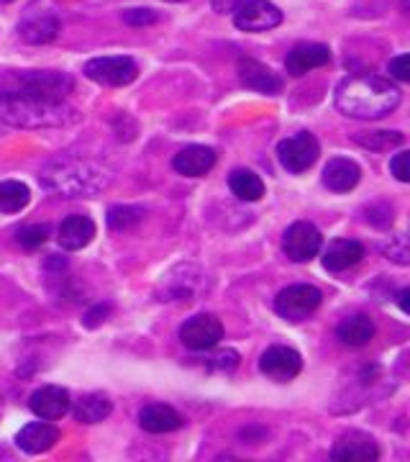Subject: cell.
<instances>
[{
  "instance_id": "1",
  "label": "cell",
  "mask_w": 410,
  "mask_h": 462,
  "mask_svg": "<svg viewBox=\"0 0 410 462\" xmlns=\"http://www.w3.org/2000/svg\"><path fill=\"white\" fill-rule=\"evenodd\" d=\"M333 103L346 118L378 121L400 106V88L375 72L349 75L336 85Z\"/></svg>"
},
{
  "instance_id": "2",
  "label": "cell",
  "mask_w": 410,
  "mask_h": 462,
  "mask_svg": "<svg viewBox=\"0 0 410 462\" xmlns=\"http://www.w3.org/2000/svg\"><path fill=\"white\" fill-rule=\"evenodd\" d=\"M41 182L67 199H93L114 182V172L96 160L77 154H59L44 165Z\"/></svg>"
},
{
  "instance_id": "3",
  "label": "cell",
  "mask_w": 410,
  "mask_h": 462,
  "mask_svg": "<svg viewBox=\"0 0 410 462\" xmlns=\"http://www.w3.org/2000/svg\"><path fill=\"white\" fill-rule=\"evenodd\" d=\"M0 121L16 129H62L77 124L80 114L67 100L0 93Z\"/></svg>"
},
{
  "instance_id": "4",
  "label": "cell",
  "mask_w": 410,
  "mask_h": 462,
  "mask_svg": "<svg viewBox=\"0 0 410 462\" xmlns=\"http://www.w3.org/2000/svg\"><path fill=\"white\" fill-rule=\"evenodd\" d=\"M75 90V80L65 72L54 69H29V72H11L3 80V93L33 96V98L67 100Z\"/></svg>"
},
{
  "instance_id": "5",
  "label": "cell",
  "mask_w": 410,
  "mask_h": 462,
  "mask_svg": "<svg viewBox=\"0 0 410 462\" xmlns=\"http://www.w3.org/2000/svg\"><path fill=\"white\" fill-rule=\"evenodd\" d=\"M321 291L315 285H308V282H297V285H290L285 291H279L278 298H275V311H278L282 319L287 321H303L321 306Z\"/></svg>"
},
{
  "instance_id": "6",
  "label": "cell",
  "mask_w": 410,
  "mask_h": 462,
  "mask_svg": "<svg viewBox=\"0 0 410 462\" xmlns=\"http://www.w3.org/2000/svg\"><path fill=\"white\" fill-rule=\"evenodd\" d=\"M318 154H321V147H318V139L311 132H297L278 144L279 165L287 172H296V175L311 170L318 160Z\"/></svg>"
},
{
  "instance_id": "7",
  "label": "cell",
  "mask_w": 410,
  "mask_h": 462,
  "mask_svg": "<svg viewBox=\"0 0 410 462\" xmlns=\"http://www.w3.org/2000/svg\"><path fill=\"white\" fill-rule=\"evenodd\" d=\"M233 23H236V29L249 33L269 32L282 23V11L269 0H236L233 3Z\"/></svg>"
},
{
  "instance_id": "8",
  "label": "cell",
  "mask_w": 410,
  "mask_h": 462,
  "mask_svg": "<svg viewBox=\"0 0 410 462\" xmlns=\"http://www.w3.org/2000/svg\"><path fill=\"white\" fill-rule=\"evenodd\" d=\"M139 65L132 57H96L85 65V78L108 88H123L136 80Z\"/></svg>"
},
{
  "instance_id": "9",
  "label": "cell",
  "mask_w": 410,
  "mask_h": 462,
  "mask_svg": "<svg viewBox=\"0 0 410 462\" xmlns=\"http://www.w3.org/2000/svg\"><path fill=\"white\" fill-rule=\"evenodd\" d=\"M223 339V324L214 314H197L180 327V342L193 352H208Z\"/></svg>"
},
{
  "instance_id": "10",
  "label": "cell",
  "mask_w": 410,
  "mask_h": 462,
  "mask_svg": "<svg viewBox=\"0 0 410 462\" xmlns=\"http://www.w3.org/2000/svg\"><path fill=\"white\" fill-rule=\"evenodd\" d=\"M321 247H323L321 231L308 221H296L282 236V249L293 263H311L313 257L321 252Z\"/></svg>"
},
{
  "instance_id": "11",
  "label": "cell",
  "mask_w": 410,
  "mask_h": 462,
  "mask_svg": "<svg viewBox=\"0 0 410 462\" xmlns=\"http://www.w3.org/2000/svg\"><path fill=\"white\" fill-rule=\"evenodd\" d=\"M260 370H262V375H267L269 380H275V383H287V380H293L300 375V370H303V357L297 355L293 346L275 345L269 346L262 355Z\"/></svg>"
},
{
  "instance_id": "12",
  "label": "cell",
  "mask_w": 410,
  "mask_h": 462,
  "mask_svg": "<svg viewBox=\"0 0 410 462\" xmlns=\"http://www.w3.org/2000/svg\"><path fill=\"white\" fill-rule=\"evenodd\" d=\"M379 457L378 442L364 431H346L331 449V460L336 462H372Z\"/></svg>"
},
{
  "instance_id": "13",
  "label": "cell",
  "mask_w": 410,
  "mask_h": 462,
  "mask_svg": "<svg viewBox=\"0 0 410 462\" xmlns=\"http://www.w3.org/2000/svg\"><path fill=\"white\" fill-rule=\"evenodd\" d=\"M69 406H72V398H69V391L62 385H41L29 398V409L44 421L62 419L69 411Z\"/></svg>"
},
{
  "instance_id": "14",
  "label": "cell",
  "mask_w": 410,
  "mask_h": 462,
  "mask_svg": "<svg viewBox=\"0 0 410 462\" xmlns=\"http://www.w3.org/2000/svg\"><path fill=\"white\" fill-rule=\"evenodd\" d=\"M93 236H96V224L90 216L82 214L67 216L57 229V242L67 252H77V249L87 247L93 242Z\"/></svg>"
},
{
  "instance_id": "15",
  "label": "cell",
  "mask_w": 410,
  "mask_h": 462,
  "mask_svg": "<svg viewBox=\"0 0 410 462\" xmlns=\"http://www.w3.org/2000/svg\"><path fill=\"white\" fill-rule=\"evenodd\" d=\"M215 165V152L203 144H190V147L180 149L172 160V167L185 175V178H203L205 172H211Z\"/></svg>"
},
{
  "instance_id": "16",
  "label": "cell",
  "mask_w": 410,
  "mask_h": 462,
  "mask_svg": "<svg viewBox=\"0 0 410 462\" xmlns=\"http://www.w3.org/2000/svg\"><path fill=\"white\" fill-rule=\"evenodd\" d=\"M239 80L249 90L267 93V96H278L279 90H282V80L269 67L257 62V60H239Z\"/></svg>"
},
{
  "instance_id": "17",
  "label": "cell",
  "mask_w": 410,
  "mask_h": 462,
  "mask_svg": "<svg viewBox=\"0 0 410 462\" xmlns=\"http://www.w3.org/2000/svg\"><path fill=\"white\" fill-rule=\"evenodd\" d=\"M59 442V430L47 424L44 419L41 421H33L26 424L23 430L18 431L16 445L18 449H23L26 455H41V452H50L51 447Z\"/></svg>"
},
{
  "instance_id": "18",
  "label": "cell",
  "mask_w": 410,
  "mask_h": 462,
  "mask_svg": "<svg viewBox=\"0 0 410 462\" xmlns=\"http://www.w3.org/2000/svg\"><path fill=\"white\" fill-rule=\"evenodd\" d=\"M331 62V50L326 44H297L290 50L285 67L293 78H300L305 72H311L315 67H323Z\"/></svg>"
},
{
  "instance_id": "19",
  "label": "cell",
  "mask_w": 410,
  "mask_h": 462,
  "mask_svg": "<svg viewBox=\"0 0 410 462\" xmlns=\"http://www.w3.org/2000/svg\"><path fill=\"white\" fill-rule=\"evenodd\" d=\"M360 178V165L354 160H349V157H333L323 167V185L333 193H349L351 188H357Z\"/></svg>"
},
{
  "instance_id": "20",
  "label": "cell",
  "mask_w": 410,
  "mask_h": 462,
  "mask_svg": "<svg viewBox=\"0 0 410 462\" xmlns=\"http://www.w3.org/2000/svg\"><path fill=\"white\" fill-rule=\"evenodd\" d=\"M139 424L141 430L149 434H169V431H178L185 424L180 413L175 411L172 406H164V403H151L144 406L139 413Z\"/></svg>"
},
{
  "instance_id": "21",
  "label": "cell",
  "mask_w": 410,
  "mask_h": 462,
  "mask_svg": "<svg viewBox=\"0 0 410 462\" xmlns=\"http://www.w3.org/2000/svg\"><path fill=\"white\" fill-rule=\"evenodd\" d=\"M364 247L357 239H333L323 252V267L331 273H344L349 267L361 263Z\"/></svg>"
},
{
  "instance_id": "22",
  "label": "cell",
  "mask_w": 410,
  "mask_h": 462,
  "mask_svg": "<svg viewBox=\"0 0 410 462\" xmlns=\"http://www.w3.org/2000/svg\"><path fill=\"white\" fill-rule=\"evenodd\" d=\"M336 337H339V342L346 346L369 345V342H372V337H375V321L364 314L349 316V319H344V321L339 324Z\"/></svg>"
},
{
  "instance_id": "23",
  "label": "cell",
  "mask_w": 410,
  "mask_h": 462,
  "mask_svg": "<svg viewBox=\"0 0 410 462\" xmlns=\"http://www.w3.org/2000/svg\"><path fill=\"white\" fill-rule=\"evenodd\" d=\"M21 36L29 42V44H50L57 39L59 33V21L50 14H41V16H29L21 26H18Z\"/></svg>"
},
{
  "instance_id": "24",
  "label": "cell",
  "mask_w": 410,
  "mask_h": 462,
  "mask_svg": "<svg viewBox=\"0 0 410 462\" xmlns=\"http://www.w3.org/2000/svg\"><path fill=\"white\" fill-rule=\"evenodd\" d=\"M111 411H114V403H111V398L105 396V393H87V396H82L77 401L75 419L80 424H98L103 419H108Z\"/></svg>"
},
{
  "instance_id": "25",
  "label": "cell",
  "mask_w": 410,
  "mask_h": 462,
  "mask_svg": "<svg viewBox=\"0 0 410 462\" xmlns=\"http://www.w3.org/2000/svg\"><path fill=\"white\" fill-rule=\"evenodd\" d=\"M229 188L236 199L246 203H254L264 196L262 178L251 170H233L229 175Z\"/></svg>"
},
{
  "instance_id": "26",
  "label": "cell",
  "mask_w": 410,
  "mask_h": 462,
  "mask_svg": "<svg viewBox=\"0 0 410 462\" xmlns=\"http://www.w3.org/2000/svg\"><path fill=\"white\" fill-rule=\"evenodd\" d=\"M29 200H32L29 185L18 180L0 182V214H18L29 206Z\"/></svg>"
},
{
  "instance_id": "27",
  "label": "cell",
  "mask_w": 410,
  "mask_h": 462,
  "mask_svg": "<svg viewBox=\"0 0 410 462\" xmlns=\"http://www.w3.org/2000/svg\"><path fill=\"white\" fill-rule=\"evenodd\" d=\"M354 142L364 149H372V152H387V149L400 147L405 139L400 132H367V134H357Z\"/></svg>"
},
{
  "instance_id": "28",
  "label": "cell",
  "mask_w": 410,
  "mask_h": 462,
  "mask_svg": "<svg viewBox=\"0 0 410 462\" xmlns=\"http://www.w3.org/2000/svg\"><path fill=\"white\" fill-rule=\"evenodd\" d=\"M144 211L141 208H133V206H114L108 211V226L114 231H129L136 224H141Z\"/></svg>"
},
{
  "instance_id": "29",
  "label": "cell",
  "mask_w": 410,
  "mask_h": 462,
  "mask_svg": "<svg viewBox=\"0 0 410 462\" xmlns=\"http://www.w3.org/2000/svg\"><path fill=\"white\" fill-rule=\"evenodd\" d=\"M47 239H50V226L47 224H32V226H23L16 234L18 245L23 249H29V252L47 245Z\"/></svg>"
},
{
  "instance_id": "30",
  "label": "cell",
  "mask_w": 410,
  "mask_h": 462,
  "mask_svg": "<svg viewBox=\"0 0 410 462\" xmlns=\"http://www.w3.org/2000/svg\"><path fill=\"white\" fill-rule=\"evenodd\" d=\"M382 254L397 264H408L410 249H408V239H405V234H397V236H393L387 245H382Z\"/></svg>"
},
{
  "instance_id": "31",
  "label": "cell",
  "mask_w": 410,
  "mask_h": 462,
  "mask_svg": "<svg viewBox=\"0 0 410 462\" xmlns=\"http://www.w3.org/2000/svg\"><path fill=\"white\" fill-rule=\"evenodd\" d=\"M390 78L408 83L410 80V57L408 54H397L395 60H390Z\"/></svg>"
},
{
  "instance_id": "32",
  "label": "cell",
  "mask_w": 410,
  "mask_h": 462,
  "mask_svg": "<svg viewBox=\"0 0 410 462\" xmlns=\"http://www.w3.org/2000/svg\"><path fill=\"white\" fill-rule=\"evenodd\" d=\"M208 365L215 367V370H233L239 365V355L233 349H221V352H215L214 357H211Z\"/></svg>"
},
{
  "instance_id": "33",
  "label": "cell",
  "mask_w": 410,
  "mask_h": 462,
  "mask_svg": "<svg viewBox=\"0 0 410 462\" xmlns=\"http://www.w3.org/2000/svg\"><path fill=\"white\" fill-rule=\"evenodd\" d=\"M123 21L129 26H144V23H154L157 21V14L149 11V8H133V11H126L123 14Z\"/></svg>"
},
{
  "instance_id": "34",
  "label": "cell",
  "mask_w": 410,
  "mask_h": 462,
  "mask_svg": "<svg viewBox=\"0 0 410 462\" xmlns=\"http://www.w3.org/2000/svg\"><path fill=\"white\" fill-rule=\"evenodd\" d=\"M390 172H393L395 178L400 182H408L410 180V172H408V152H397L393 160H390Z\"/></svg>"
},
{
  "instance_id": "35",
  "label": "cell",
  "mask_w": 410,
  "mask_h": 462,
  "mask_svg": "<svg viewBox=\"0 0 410 462\" xmlns=\"http://www.w3.org/2000/svg\"><path fill=\"white\" fill-rule=\"evenodd\" d=\"M108 314H111V306H98L96 311H90V314L85 316V324H87V327H96L100 321H105V316Z\"/></svg>"
},
{
  "instance_id": "36",
  "label": "cell",
  "mask_w": 410,
  "mask_h": 462,
  "mask_svg": "<svg viewBox=\"0 0 410 462\" xmlns=\"http://www.w3.org/2000/svg\"><path fill=\"white\" fill-rule=\"evenodd\" d=\"M408 296H410L408 288H403V291L397 293V306H400V311H403V314H408V311H410V309H408Z\"/></svg>"
},
{
  "instance_id": "37",
  "label": "cell",
  "mask_w": 410,
  "mask_h": 462,
  "mask_svg": "<svg viewBox=\"0 0 410 462\" xmlns=\"http://www.w3.org/2000/svg\"><path fill=\"white\" fill-rule=\"evenodd\" d=\"M0 3H11V0H0Z\"/></svg>"
},
{
  "instance_id": "38",
  "label": "cell",
  "mask_w": 410,
  "mask_h": 462,
  "mask_svg": "<svg viewBox=\"0 0 410 462\" xmlns=\"http://www.w3.org/2000/svg\"><path fill=\"white\" fill-rule=\"evenodd\" d=\"M169 3H180V0H169Z\"/></svg>"
}]
</instances>
